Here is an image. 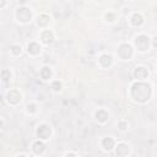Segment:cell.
I'll use <instances>...</instances> for the list:
<instances>
[{"instance_id":"cell-1","label":"cell","mask_w":157,"mask_h":157,"mask_svg":"<svg viewBox=\"0 0 157 157\" xmlns=\"http://www.w3.org/2000/svg\"><path fill=\"white\" fill-rule=\"evenodd\" d=\"M151 93H152V90L148 83L137 81L131 86V97L136 102L144 103V102L148 101L151 97Z\"/></svg>"},{"instance_id":"cell-2","label":"cell","mask_w":157,"mask_h":157,"mask_svg":"<svg viewBox=\"0 0 157 157\" xmlns=\"http://www.w3.org/2000/svg\"><path fill=\"white\" fill-rule=\"evenodd\" d=\"M15 17L21 23H28L31 21V18H32V11L27 6H20V7L16 9Z\"/></svg>"},{"instance_id":"cell-3","label":"cell","mask_w":157,"mask_h":157,"mask_svg":"<svg viewBox=\"0 0 157 157\" xmlns=\"http://www.w3.org/2000/svg\"><path fill=\"white\" fill-rule=\"evenodd\" d=\"M134 43H135V47H136L137 50H140V52H146V50L148 49V47H150V38H148L146 34H139V36L135 38Z\"/></svg>"},{"instance_id":"cell-4","label":"cell","mask_w":157,"mask_h":157,"mask_svg":"<svg viewBox=\"0 0 157 157\" xmlns=\"http://www.w3.org/2000/svg\"><path fill=\"white\" fill-rule=\"evenodd\" d=\"M118 55L121 60H129L132 56V47L128 43H124L118 49Z\"/></svg>"},{"instance_id":"cell-5","label":"cell","mask_w":157,"mask_h":157,"mask_svg":"<svg viewBox=\"0 0 157 157\" xmlns=\"http://www.w3.org/2000/svg\"><path fill=\"white\" fill-rule=\"evenodd\" d=\"M36 134L39 137V140H48L52 135V129L48 124H40V125H38Z\"/></svg>"},{"instance_id":"cell-6","label":"cell","mask_w":157,"mask_h":157,"mask_svg":"<svg viewBox=\"0 0 157 157\" xmlns=\"http://www.w3.org/2000/svg\"><path fill=\"white\" fill-rule=\"evenodd\" d=\"M21 93L17 91V90H11V91H9L7 92V94H6V101H7V103L9 104H11V105H16L17 103H20L21 102Z\"/></svg>"},{"instance_id":"cell-7","label":"cell","mask_w":157,"mask_h":157,"mask_svg":"<svg viewBox=\"0 0 157 157\" xmlns=\"http://www.w3.org/2000/svg\"><path fill=\"white\" fill-rule=\"evenodd\" d=\"M132 75H134V77H135L137 81H142V80H145V78L148 76V71H147V69L144 67V66H136V67L134 69Z\"/></svg>"},{"instance_id":"cell-8","label":"cell","mask_w":157,"mask_h":157,"mask_svg":"<svg viewBox=\"0 0 157 157\" xmlns=\"http://www.w3.org/2000/svg\"><path fill=\"white\" fill-rule=\"evenodd\" d=\"M129 152H130V148L124 142H119L117 145V147H115V155L118 157H126L129 155Z\"/></svg>"},{"instance_id":"cell-9","label":"cell","mask_w":157,"mask_h":157,"mask_svg":"<svg viewBox=\"0 0 157 157\" xmlns=\"http://www.w3.org/2000/svg\"><path fill=\"white\" fill-rule=\"evenodd\" d=\"M98 61H99V65H101V66H103V67H109V66L113 64V58H112V55H109V54H102V55L99 56Z\"/></svg>"},{"instance_id":"cell-10","label":"cell","mask_w":157,"mask_h":157,"mask_svg":"<svg viewBox=\"0 0 157 157\" xmlns=\"http://www.w3.org/2000/svg\"><path fill=\"white\" fill-rule=\"evenodd\" d=\"M40 44L39 43H37V42H31L28 45H27V52H28V54H31V55H38L39 53H40Z\"/></svg>"},{"instance_id":"cell-11","label":"cell","mask_w":157,"mask_h":157,"mask_svg":"<svg viewBox=\"0 0 157 157\" xmlns=\"http://www.w3.org/2000/svg\"><path fill=\"white\" fill-rule=\"evenodd\" d=\"M32 150H33V152H34L36 155H42V153L45 151V145H44V142H43L42 140H37V141L33 142Z\"/></svg>"},{"instance_id":"cell-12","label":"cell","mask_w":157,"mask_h":157,"mask_svg":"<svg viewBox=\"0 0 157 157\" xmlns=\"http://www.w3.org/2000/svg\"><path fill=\"white\" fill-rule=\"evenodd\" d=\"M53 39H54V36H53V33L49 29H45V31H43L40 33V40L44 44H50L53 42Z\"/></svg>"},{"instance_id":"cell-13","label":"cell","mask_w":157,"mask_h":157,"mask_svg":"<svg viewBox=\"0 0 157 157\" xmlns=\"http://www.w3.org/2000/svg\"><path fill=\"white\" fill-rule=\"evenodd\" d=\"M115 146V141L113 137H104L102 140V147L104 151H110Z\"/></svg>"},{"instance_id":"cell-14","label":"cell","mask_w":157,"mask_h":157,"mask_svg":"<svg viewBox=\"0 0 157 157\" xmlns=\"http://www.w3.org/2000/svg\"><path fill=\"white\" fill-rule=\"evenodd\" d=\"M94 117H96L98 123H105L108 120V112L104 110V109H98L94 113Z\"/></svg>"},{"instance_id":"cell-15","label":"cell","mask_w":157,"mask_h":157,"mask_svg":"<svg viewBox=\"0 0 157 157\" xmlns=\"http://www.w3.org/2000/svg\"><path fill=\"white\" fill-rule=\"evenodd\" d=\"M49 22H50V17H49L47 13H42V15H39L38 18H37V25H38L39 27H47V26L49 25Z\"/></svg>"},{"instance_id":"cell-16","label":"cell","mask_w":157,"mask_h":157,"mask_svg":"<svg viewBox=\"0 0 157 157\" xmlns=\"http://www.w3.org/2000/svg\"><path fill=\"white\" fill-rule=\"evenodd\" d=\"M130 22H131V25H132V26H135V27H137V26H141V25L144 23V17H142V15H141V13H137V12H135V13L131 16V18H130Z\"/></svg>"},{"instance_id":"cell-17","label":"cell","mask_w":157,"mask_h":157,"mask_svg":"<svg viewBox=\"0 0 157 157\" xmlns=\"http://www.w3.org/2000/svg\"><path fill=\"white\" fill-rule=\"evenodd\" d=\"M52 75H53V71H52V69L49 66L42 67V70H40V77H42V80L47 81V80H49L52 77Z\"/></svg>"},{"instance_id":"cell-18","label":"cell","mask_w":157,"mask_h":157,"mask_svg":"<svg viewBox=\"0 0 157 157\" xmlns=\"http://www.w3.org/2000/svg\"><path fill=\"white\" fill-rule=\"evenodd\" d=\"M10 50H11V53H12L13 55H20L21 52H22V48H21L20 44H12L11 48H10Z\"/></svg>"},{"instance_id":"cell-19","label":"cell","mask_w":157,"mask_h":157,"mask_svg":"<svg viewBox=\"0 0 157 157\" xmlns=\"http://www.w3.org/2000/svg\"><path fill=\"white\" fill-rule=\"evenodd\" d=\"M0 77H1V80L2 81H9L10 78H11V72H10V70H2L1 72H0Z\"/></svg>"},{"instance_id":"cell-20","label":"cell","mask_w":157,"mask_h":157,"mask_svg":"<svg viewBox=\"0 0 157 157\" xmlns=\"http://www.w3.org/2000/svg\"><path fill=\"white\" fill-rule=\"evenodd\" d=\"M104 18H105V21L107 22H114L115 21V18H117V16H115V13H113V12H105L104 13Z\"/></svg>"},{"instance_id":"cell-21","label":"cell","mask_w":157,"mask_h":157,"mask_svg":"<svg viewBox=\"0 0 157 157\" xmlns=\"http://www.w3.org/2000/svg\"><path fill=\"white\" fill-rule=\"evenodd\" d=\"M52 88H53L55 92H59V91L61 90V82H60V81H58V80H56V81H54V82L52 83Z\"/></svg>"},{"instance_id":"cell-22","label":"cell","mask_w":157,"mask_h":157,"mask_svg":"<svg viewBox=\"0 0 157 157\" xmlns=\"http://www.w3.org/2000/svg\"><path fill=\"white\" fill-rule=\"evenodd\" d=\"M36 110H37V108H36L34 103H31V104L27 105V113H34Z\"/></svg>"},{"instance_id":"cell-23","label":"cell","mask_w":157,"mask_h":157,"mask_svg":"<svg viewBox=\"0 0 157 157\" xmlns=\"http://www.w3.org/2000/svg\"><path fill=\"white\" fill-rule=\"evenodd\" d=\"M119 126H120V130H126L128 124L125 121H119Z\"/></svg>"},{"instance_id":"cell-24","label":"cell","mask_w":157,"mask_h":157,"mask_svg":"<svg viewBox=\"0 0 157 157\" xmlns=\"http://www.w3.org/2000/svg\"><path fill=\"white\" fill-rule=\"evenodd\" d=\"M65 157H76V155H75L74 152H69V153L65 155Z\"/></svg>"},{"instance_id":"cell-25","label":"cell","mask_w":157,"mask_h":157,"mask_svg":"<svg viewBox=\"0 0 157 157\" xmlns=\"http://www.w3.org/2000/svg\"><path fill=\"white\" fill-rule=\"evenodd\" d=\"M5 5H6L5 1H0V7H2V6H5Z\"/></svg>"},{"instance_id":"cell-26","label":"cell","mask_w":157,"mask_h":157,"mask_svg":"<svg viewBox=\"0 0 157 157\" xmlns=\"http://www.w3.org/2000/svg\"><path fill=\"white\" fill-rule=\"evenodd\" d=\"M2 125H4V121H2V120H1V119H0V129H1V128H2Z\"/></svg>"},{"instance_id":"cell-27","label":"cell","mask_w":157,"mask_h":157,"mask_svg":"<svg viewBox=\"0 0 157 157\" xmlns=\"http://www.w3.org/2000/svg\"><path fill=\"white\" fill-rule=\"evenodd\" d=\"M17 157H27V156H26V155H18Z\"/></svg>"}]
</instances>
